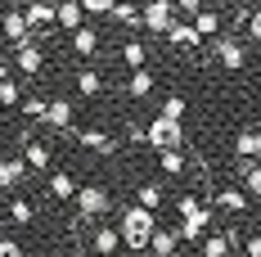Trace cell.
I'll list each match as a JSON object with an SVG mask.
<instances>
[{
	"label": "cell",
	"mask_w": 261,
	"mask_h": 257,
	"mask_svg": "<svg viewBox=\"0 0 261 257\" xmlns=\"http://www.w3.org/2000/svg\"><path fill=\"white\" fill-rule=\"evenodd\" d=\"M257 154H261V131H257Z\"/></svg>",
	"instance_id": "ab89813d"
},
{
	"label": "cell",
	"mask_w": 261,
	"mask_h": 257,
	"mask_svg": "<svg viewBox=\"0 0 261 257\" xmlns=\"http://www.w3.org/2000/svg\"><path fill=\"white\" fill-rule=\"evenodd\" d=\"M167 45H176V50H189V45H198V32H194V23H171V32H167Z\"/></svg>",
	"instance_id": "ac0fdd59"
},
{
	"label": "cell",
	"mask_w": 261,
	"mask_h": 257,
	"mask_svg": "<svg viewBox=\"0 0 261 257\" xmlns=\"http://www.w3.org/2000/svg\"><path fill=\"white\" fill-rule=\"evenodd\" d=\"M176 207H180V221H185V217H198V212H207V203H203L198 194H185Z\"/></svg>",
	"instance_id": "1f68e13d"
},
{
	"label": "cell",
	"mask_w": 261,
	"mask_h": 257,
	"mask_svg": "<svg viewBox=\"0 0 261 257\" xmlns=\"http://www.w3.org/2000/svg\"><path fill=\"white\" fill-rule=\"evenodd\" d=\"M212 54H216V59H221V63L230 68V73H239V68L248 63V50L239 45L234 36H216V41H212Z\"/></svg>",
	"instance_id": "5b68a950"
},
{
	"label": "cell",
	"mask_w": 261,
	"mask_h": 257,
	"mask_svg": "<svg viewBox=\"0 0 261 257\" xmlns=\"http://www.w3.org/2000/svg\"><path fill=\"white\" fill-rule=\"evenodd\" d=\"M0 257H23V244L18 239H0Z\"/></svg>",
	"instance_id": "8d00e7d4"
},
{
	"label": "cell",
	"mask_w": 261,
	"mask_h": 257,
	"mask_svg": "<svg viewBox=\"0 0 261 257\" xmlns=\"http://www.w3.org/2000/svg\"><path fill=\"white\" fill-rule=\"evenodd\" d=\"M32 217H36V207H32V199H14V203H9V221H14V226H27Z\"/></svg>",
	"instance_id": "83f0119b"
},
{
	"label": "cell",
	"mask_w": 261,
	"mask_h": 257,
	"mask_svg": "<svg viewBox=\"0 0 261 257\" xmlns=\"http://www.w3.org/2000/svg\"><path fill=\"white\" fill-rule=\"evenodd\" d=\"M158 167L167 176H185L189 172V158H185V149H167V154H158Z\"/></svg>",
	"instance_id": "7402d4cb"
},
{
	"label": "cell",
	"mask_w": 261,
	"mask_h": 257,
	"mask_svg": "<svg viewBox=\"0 0 261 257\" xmlns=\"http://www.w3.org/2000/svg\"><path fill=\"white\" fill-rule=\"evenodd\" d=\"M203 257H230V239L225 235H207L203 239Z\"/></svg>",
	"instance_id": "4dcf8cb0"
},
{
	"label": "cell",
	"mask_w": 261,
	"mask_h": 257,
	"mask_svg": "<svg viewBox=\"0 0 261 257\" xmlns=\"http://www.w3.org/2000/svg\"><path fill=\"white\" fill-rule=\"evenodd\" d=\"M113 18L126 23V27H140L144 23V9H135V5H113Z\"/></svg>",
	"instance_id": "f1b7e54d"
},
{
	"label": "cell",
	"mask_w": 261,
	"mask_h": 257,
	"mask_svg": "<svg viewBox=\"0 0 261 257\" xmlns=\"http://www.w3.org/2000/svg\"><path fill=\"white\" fill-rule=\"evenodd\" d=\"M108 207H113V199H108V190L104 185H81L77 190V217L90 226V221H99Z\"/></svg>",
	"instance_id": "3957f363"
},
{
	"label": "cell",
	"mask_w": 261,
	"mask_h": 257,
	"mask_svg": "<svg viewBox=\"0 0 261 257\" xmlns=\"http://www.w3.org/2000/svg\"><path fill=\"white\" fill-rule=\"evenodd\" d=\"M81 18H86V9H81L77 0H63V5H54V23H59V27L81 32Z\"/></svg>",
	"instance_id": "7c38bea8"
},
{
	"label": "cell",
	"mask_w": 261,
	"mask_h": 257,
	"mask_svg": "<svg viewBox=\"0 0 261 257\" xmlns=\"http://www.w3.org/2000/svg\"><path fill=\"white\" fill-rule=\"evenodd\" d=\"M23 176H27L23 154H18V158H0V190H14V185H18Z\"/></svg>",
	"instance_id": "5bb4252c"
},
{
	"label": "cell",
	"mask_w": 261,
	"mask_h": 257,
	"mask_svg": "<svg viewBox=\"0 0 261 257\" xmlns=\"http://www.w3.org/2000/svg\"><path fill=\"white\" fill-rule=\"evenodd\" d=\"M72 100H50V108H45V127L54 131H72Z\"/></svg>",
	"instance_id": "9c48e42d"
},
{
	"label": "cell",
	"mask_w": 261,
	"mask_h": 257,
	"mask_svg": "<svg viewBox=\"0 0 261 257\" xmlns=\"http://www.w3.org/2000/svg\"><path fill=\"white\" fill-rule=\"evenodd\" d=\"M194 32H198V41H203V36H207V41H216V36H221V14H216V9H198Z\"/></svg>",
	"instance_id": "ffe728a7"
},
{
	"label": "cell",
	"mask_w": 261,
	"mask_h": 257,
	"mask_svg": "<svg viewBox=\"0 0 261 257\" xmlns=\"http://www.w3.org/2000/svg\"><path fill=\"white\" fill-rule=\"evenodd\" d=\"M45 190H50L54 199H77V180H72V172H50V180H45Z\"/></svg>",
	"instance_id": "2e32d148"
},
{
	"label": "cell",
	"mask_w": 261,
	"mask_h": 257,
	"mask_svg": "<svg viewBox=\"0 0 261 257\" xmlns=\"http://www.w3.org/2000/svg\"><path fill=\"white\" fill-rule=\"evenodd\" d=\"M0 81H9V68H5V63H0Z\"/></svg>",
	"instance_id": "f35d334b"
},
{
	"label": "cell",
	"mask_w": 261,
	"mask_h": 257,
	"mask_svg": "<svg viewBox=\"0 0 261 257\" xmlns=\"http://www.w3.org/2000/svg\"><path fill=\"white\" fill-rule=\"evenodd\" d=\"M45 108H50V100L27 95V100H23V118H32V122H45Z\"/></svg>",
	"instance_id": "f546056e"
},
{
	"label": "cell",
	"mask_w": 261,
	"mask_h": 257,
	"mask_svg": "<svg viewBox=\"0 0 261 257\" xmlns=\"http://www.w3.org/2000/svg\"><path fill=\"white\" fill-rule=\"evenodd\" d=\"M81 9L90 18H104V14H113V0H81Z\"/></svg>",
	"instance_id": "e575fe53"
},
{
	"label": "cell",
	"mask_w": 261,
	"mask_h": 257,
	"mask_svg": "<svg viewBox=\"0 0 261 257\" xmlns=\"http://www.w3.org/2000/svg\"><path fill=\"white\" fill-rule=\"evenodd\" d=\"M153 230H158L153 212H144L140 203L122 212V226H117V235H122V244H126L130 253H140V248H149V239H153Z\"/></svg>",
	"instance_id": "6da1fadb"
},
{
	"label": "cell",
	"mask_w": 261,
	"mask_h": 257,
	"mask_svg": "<svg viewBox=\"0 0 261 257\" xmlns=\"http://www.w3.org/2000/svg\"><path fill=\"white\" fill-rule=\"evenodd\" d=\"M144 145H153L158 154H167V149H185V127H180V122H167V118L158 113L153 122L144 127Z\"/></svg>",
	"instance_id": "7a4b0ae2"
},
{
	"label": "cell",
	"mask_w": 261,
	"mask_h": 257,
	"mask_svg": "<svg viewBox=\"0 0 261 257\" xmlns=\"http://www.w3.org/2000/svg\"><path fill=\"white\" fill-rule=\"evenodd\" d=\"M23 162L32 172H45L50 167V145L45 140H23Z\"/></svg>",
	"instance_id": "4fadbf2b"
},
{
	"label": "cell",
	"mask_w": 261,
	"mask_h": 257,
	"mask_svg": "<svg viewBox=\"0 0 261 257\" xmlns=\"http://www.w3.org/2000/svg\"><path fill=\"white\" fill-rule=\"evenodd\" d=\"M122 248V235L113 230V226H104V221H95V230H90V253L95 257H113Z\"/></svg>",
	"instance_id": "8992f818"
},
{
	"label": "cell",
	"mask_w": 261,
	"mask_h": 257,
	"mask_svg": "<svg viewBox=\"0 0 261 257\" xmlns=\"http://www.w3.org/2000/svg\"><path fill=\"white\" fill-rule=\"evenodd\" d=\"M243 27H248L252 41H261V9H248V14H243Z\"/></svg>",
	"instance_id": "d590c367"
},
{
	"label": "cell",
	"mask_w": 261,
	"mask_h": 257,
	"mask_svg": "<svg viewBox=\"0 0 261 257\" xmlns=\"http://www.w3.org/2000/svg\"><path fill=\"white\" fill-rule=\"evenodd\" d=\"M162 118H167V122H180V118H185V100H180V95H167V104H162Z\"/></svg>",
	"instance_id": "836d02e7"
},
{
	"label": "cell",
	"mask_w": 261,
	"mask_h": 257,
	"mask_svg": "<svg viewBox=\"0 0 261 257\" xmlns=\"http://www.w3.org/2000/svg\"><path fill=\"white\" fill-rule=\"evenodd\" d=\"M126 95L130 100H149V95H153V73H149V68L126 73Z\"/></svg>",
	"instance_id": "9a60e30c"
},
{
	"label": "cell",
	"mask_w": 261,
	"mask_h": 257,
	"mask_svg": "<svg viewBox=\"0 0 261 257\" xmlns=\"http://www.w3.org/2000/svg\"><path fill=\"white\" fill-rule=\"evenodd\" d=\"M243 253H248V257H261V235H248V244H243Z\"/></svg>",
	"instance_id": "74e56055"
},
{
	"label": "cell",
	"mask_w": 261,
	"mask_h": 257,
	"mask_svg": "<svg viewBox=\"0 0 261 257\" xmlns=\"http://www.w3.org/2000/svg\"><path fill=\"white\" fill-rule=\"evenodd\" d=\"M176 244H180V235H176V230H153V239H149L153 257H176Z\"/></svg>",
	"instance_id": "cb8c5ba5"
},
{
	"label": "cell",
	"mask_w": 261,
	"mask_h": 257,
	"mask_svg": "<svg viewBox=\"0 0 261 257\" xmlns=\"http://www.w3.org/2000/svg\"><path fill=\"white\" fill-rule=\"evenodd\" d=\"M248 203H252V199H248L243 190H234V185L216 190V207H221V212H248Z\"/></svg>",
	"instance_id": "e0dca14e"
},
{
	"label": "cell",
	"mask_w": 261,
	"mask_h": 257,
	"mask_svg": "<svg viewBox=\"0 0 261 257\" xmlns=\"http://www.w3.org/2000/svg\"><path fill=\"white\" fill-rule=\"evenodd\" d=\"M77 145H81V149H90V154H99V158H108L113 149H117L108 131H77Z\"/></svg>",
	"instance_id": "30bf717a"
},
{
	"label": "cell",
	"mask_w": 261,
	"mask_h": 257,
	"mask_svg": "<svg viewBox=\"0 0 261 257\" xmlns=\"http://www.w3.org/2000/svg\"><path fill=\"white\" fill-rule=\"evenodd\" d=\"M158 203H162V185H158V180H144V185H140V207L153 212Z\"/></svg>",
	"instance_id": "4316f807"
},
{
	"label": "cell",
	"mask_w": 261,
	"mask_h": 257,
	"mask_svg": "<svg viewBox=\"0 0 261 257\" xmlns=\"http://www.w3.org/2000/svg\"><path fill=\"white\" fill-rule=\"evenodd\" d=\"M122 63H126L130 73H140V68L149 63V50H144V41H135V36H130V41H122Z\"/></svg>",
	"instance_id": "d6986e66"
},
{
	"label": "cell",
	"mask_w": 261,
	"mask_h": 257,
	"mask_svg": "<svg viewBox=\"0 0 261 257\" xmlns=\"http://www.w3.org/2000/svg\"><path fill=\"white\" fill-rule=\"evenodd\" d=\"M234 158H257V131H239L234 135Z\"/></svg>",
	"instance_id": "484cf974"
},
{
	"label": "cell",
	"mask_w": 261,
	"mask_h": 257,
	"mask_svg": "<svg viewBox=\"0 0 261 257\" xmlns=\"http://www.w3.org/2000/svg\"><path fill=\"white\" fill-rule=\"evenodd\" d=\"M23 18H27V32H32V36H41L45 27H54V5H27Z\"/></svg>",
	"instance_id": "8fae6325"
},
{
	"label": "cell",
	"mask_w": 261,
	"mask_h": 257,
	"mask_svg": "<svg viewBox=\"0 0 261 257\" xmlns=\"http://www.w3.org/2000/svg\"><path fill=\"white\" fill-rule=\"evenodd\" d=\"M207 221H212V212H198V217H185L180 221V239H194V244H203V230H207Z\"/></svg>",
	"instance_id": "603a6c76"
},
{
	"label": "cell",
	"mask_w": 261,
	"mask_h": 257,
	"mask_svg": "<svg viewBox=\"0 0 261 257\" xmlns=\"http://www.w3.org/2000/svg\"><path fill=\"white\" fill-rule=\"evenodd\" d=\"M77 95H86V100L104 95V77H99L95 68H81V73H77Z\"/></svg>",
	"instance_id": "44dd1931"
},
{
	"label": "cell",
	"mask_w": 261,
	"mask_h": 257,
	"mask_svg": "<svg viewBox=\"0 0 261 257\" xmlns=\"http://www.w3.org/2000/svg\"><path fill=\"white\" fill-rule=\"evenodd\" d=\"M14 50H18V73H23V77H41V68H45L41 45H36V41H27V45H14Z\"/></svg>",
	"instance_id": "ba28073f"
},
{
	"label": "cell",
	"mask_w": 261,
	"mask_h": 257,
	"mask_svg": "<svg viewBox=\"0 0 261 257\" xmlns=\"http://www.w3.org/2000/svg\"><path fill=\"white\" fill-rule=\"evenodd\" d=\"M257 73H261V68H257Z\"/></svg>",
	"instance_id": "60d3db41"
},
{
	"label": "cell",
	"mask_w": 261,
	"mask_h": 257,
	"mask_svg": "<svg viewBox=\"0 0 261 257\" xmlns=\"http://www.w3.org/2000/svg\"><path fill=\"white\" fill-rule=\"evenodd\" d=\"M171 23H176V5H171V0H149V5H144V27H149L153 36H167Z\"/></svg>",
	"instance_id": "277c9868"
},
{
	"label": "cell",
	"mask_w": 261,
	"mask_h": 257,
	"mask_svg": "<svg viewBox=\"0 0 261 257\" xmlns=\"http://www.w3.org/2000/svg\"><path fill=\"white\" fill-rule=\"evenodd\" d=\"M72 50L90 59V54L99 50V32H95V27H81V32H72Z\"/></svg>",
	"instance_id": "d4e9b609"
},
{
	"label": "cell",
	"mask_w": 261,
	"mask_h": 257,
	"mask_svg": "<svg viewBox=\"0 0 261 257\" xmlns=\"http://www.w3.org/2000/svg\"><path fill=\"white\" fill-rule=\"evenodd\" d=\"M0 32L14 41V45H27V41H36L32 32H27V18H23V9H9L5 18H0Z\"/></svg>",
	"instance_id": "52a82bcc"
},
{
	"label": "cell",
	"mask_w": 261,
	"mask_h": 257,
	"mask_svg": "<svg viewBox=\"0 0 261 257\" xmlns=\"http://www.w3.org/2000/svg\"><path fill=\"white\" fill-rule=\"evenodd\" d=\"M0 104H23V86L9 77V81H0Z\"/></svg>",
	"instance_id": "d6a6232c"
}]
</instances>
